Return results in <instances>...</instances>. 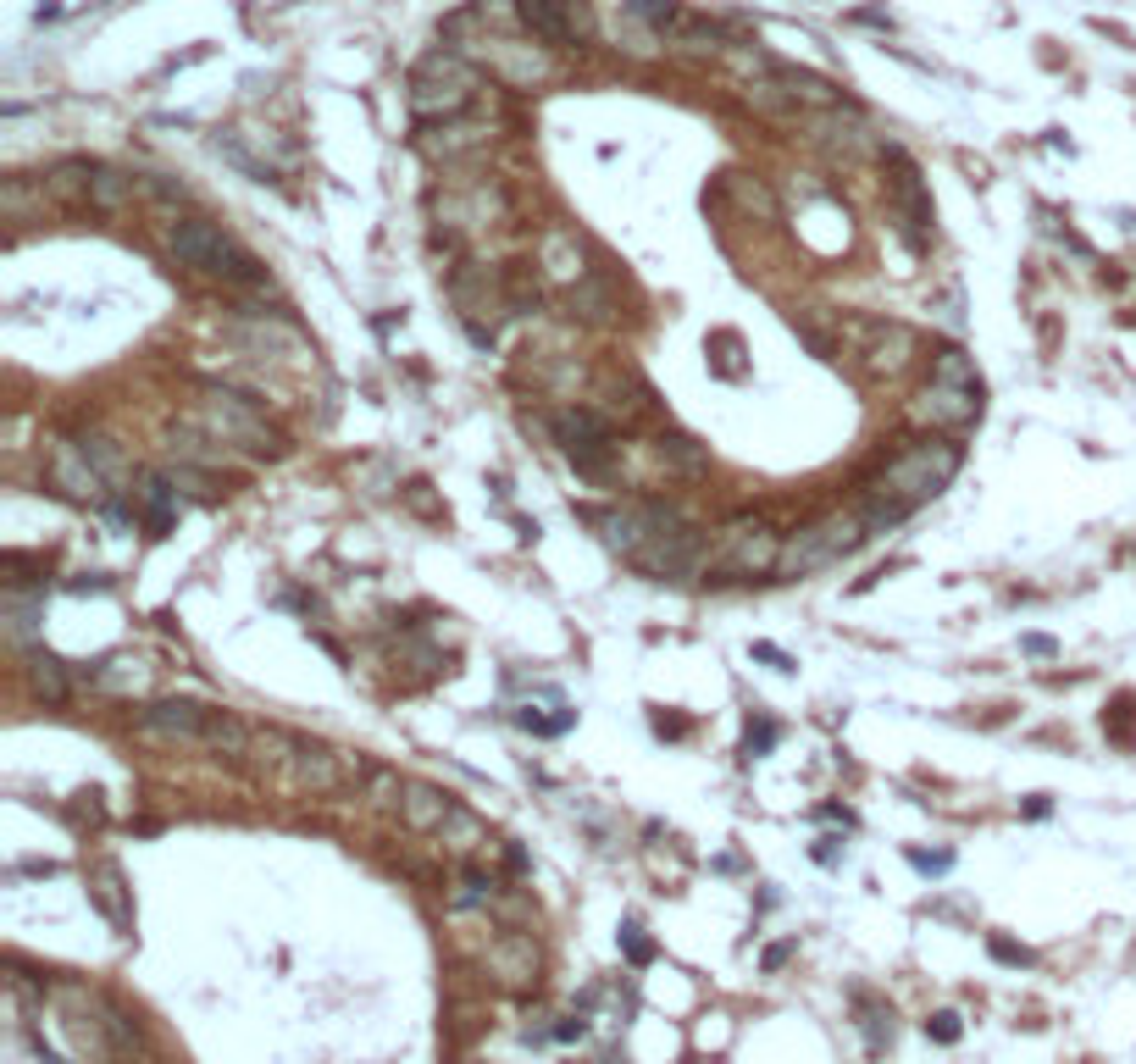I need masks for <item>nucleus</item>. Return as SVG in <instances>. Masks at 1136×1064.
Masks as SVG:
<instances>
[{"label": "nucleus", "instance_id": "21", "mask_svg": "<svg viewBox=\"0 0 1136 1064\" xmlns=\"http://www.w3.org/2000/svg\"><path fill=\"white\" fill-rule=\"evenodd\" d=\"M910 864L920 876H948L954 870V854H910Z\"/></svg>", "mask_w": 1136, "mask_h": 1064}, {"label": "nucleus", "instance_id": "9", "mask_svg": "<svg viewBox=\"0 0 1136 1064\" xmlns=\"http://www.w3.org/2000/svg\"><path fill=\"white\" fill-rule=\"evenodd\" d=\"M200 421L217 433L223 443H245V449H277V433L267 427V416L255 411V399L239 394V388H217L205 383L200 399Z\"/></svg>", "mask_w": 1136, "mask_h": 1064}, {"label": "nucleus", "instance_id": "12", "mask_svg": "<svg viewBox=\"0 0 1136 1064\" xmlns=\"http://www.w3.org/2000/svg\"><path fill=\"white\" fill-rule=\"evenodd\" d=\"M455 810H461V804H455L449 793L427 787V782H405V798H400L405 826H416V832H444Z\"/></svg>", "mask_w": 1136, "mask_h": 1064}, {"label": "nucleus", "instance_id": "19", "mask_svg": "<svg viewBox=\"0 0 1136 1064\" xmlns=\"http://www.w3.org/2000/svg\"><path fill=\"white\" fill-rule=\"evenodd\" d=\"M771 743H777V727H771V721H759V727H749V737H743V754H749V759H759V754L771 749Z\"/></svg>", "mask_w": 1136, "mask_h": 1064}, {"label": "nucleus", "instance_id": "20", "mask_svg": "<svg viewBox=\"0 0 1136 1064\" xmlns=\"http://www.w3.org/2000/svg\"><path fill=\"white\" fill-rule=\"evenodd\" d=\"M926 1037H937V1042H959V1015H954V1009L932 1015V1020H926Z\"/></svg>", "mask_w": 1136, "mask_h": 1064}, {"label": "nucleus", "instance_id": "16", "mask_svg": "<svg viewBox=\"0 0 1136 1064\" xmlns=\"http://www.w3.org/2000/svg\"><path fill=\"white\" fill-rule=\"evenodd\" d=\"M28 682H34V693H45L50 705L67 699V671H62V660L45 654V649H28Z\"/></svg>", "mask_w": 1136, "mask_h": 1064}, {"label": "nucleus", "instance_id": "18", "mask_svg": "<svg viewBox=\"0 0 1136 1064\" xmlns=\"http://www.w3.org/2000/svg\"><path fill=\"white\" fill-rule=\"evenodd\" d=\"M621 948H626V959H632V965H648V953H654V948L644 943V926H638V920H626V926H621Z\"/></svg>", "mask_w": 1136, "mask_h": 1064}, {"label": "nucleus", "instance_id": "4", "mask_svg": "<svg viewBox=\"0 0 1136 1064\" xmlns=\"http://www.w3.org/2000/svg\"><path fill=\"white\" fill-rule=\"evenodd\" d=\"M145 737H167V743H205V749H245V727L223 715V709L189 705V699H156L134 715Z\"/></svg>", "mask_w": 1136, "mask_h": 1064}, {"label": "nucleus", "instance_id": "5", "mask_svg": "<svg viewBox=\"0 0 1136 1064\" xmlns=\"http://www.w3.org/2000/svg\"><path fill=\"white\" fill-rule=\"evenodd\" d=\"M167 244H172V255H178L183 266H200V272L227 278V283H261V261H255L239 239H227L217 222L183 217L178 227L167 233Z\"/></svg>", "mask_w": 1136, "mask_h": 1064}, {"label": "nucleus", "instance_id": "14", "mask_svg": "<svg viewBox=\"0 0 1136 1064\" xmlns=\"http://www.w3.org/2000/svg\"><path fill=\"white\" fill-rule=\"evenodd\" d=\"M139 189H145V183L128 177V173H117V167H90V189H84V200H90L94 211H128Z\"/></svg>", "mask_w": 1136, "mask_h": 1064}, {"label": "nucleus", "instance_id": "22", "mask_svg": "<svg viewBox=\"0 0 1136 1064\" xmlns=\"http://www.w3.org/2000/svg\"><path fill=\"white\" fill-rule=\"evenodd\" d=\"M754 654H759V660H771V665H777V671H793V660H787V654H781L777 643H754Z\"/></svg>", "mask_w": 1136, "mask_h": 1064}, {"label": "nucleus", "instance_id": "1", "mask_svg": "<svg viewBox=\"0 0 1136 1064\" xmlns=\"http://www.w3.org/2000/svg\"><path fill=\"white\" fill-rule=\"evenodd\" d=\"M599 521V538L610 549L632 560L644 576H688L699 572V549H704V538L693 521H682V510L671 505H616V510H599L594 516Z\"/></svg>", "mask_w": 1136, "mask_h": 1064}, {"label": "nucleus", "instance_id": "3", "mask_svg": "<svg viewBox=\"0 0 1136 1064\" xmlns=\"http://www.w3.org/2000/svg\"><path fill=\"white\" fill-rule=\"evenodd\" d=\"M914 421H932V427H970L981 416V377L970 366V355L964 350H937L932 360V383H926V394L910 405Z\"/></svg>", "mask_w": 1136, "mask_h": 1064}, {"label": "nucleus", "instance_id": "13", "mask_svg": "<svg viewBox=\"0 0 1136 1064\" xmlns=\"http://www.w3.org/2000/svg\"><path fill=\"white\" fill-rule=\"evenodd\" d=\"M50 477L67 488L72 499H100V466L90 461L84 443H62L56 461H50Z\"/></svg>", "mask_w": 1136, "mask_h": 1064}, {"label": "nucleus", "instance_id": "24", "mask_svg": "<svg viewBox=\"0 0 1136 1064\" xmlns=\"http://www.w3.org/2000/svg\"><path fill=\"white\" fill-rule=\"evenodd\" d=\"M582 1031H588V1025H582V1020H566V1025H555V1037H560V1042H571V1037H582Z\"/></svg>", "mask_w": 1136, "mask_h": 1064}, {"label": "nucleus", "instance_id": "7", "mask_svg": "<svg viewBox=\"0 0 1136 1064\" xmlns=\"http://www.w3.org/2000/svg\"><path fill=\"white\" fill-rule=\"evenodd\" d=\"M477 94V66L455 50H433L410 72V111L416 117H461Z\"/></svg>", "mask_w": 1136, "mask_h": 1064}, {"label": "nucleus", "instance_id": "10", "mask_svg": "<svg viewBox=\"0 0 1136 1064\" xmlns=\"http://www.w3.org/2000/svg\"><path fill=\"white\" fill-rule=\"evenodd\" d=\"M781 566V538L765 521H732L721 532V549L710 554L715 576H759Z\"/></svg>", "mask_w": 1136, "mask_h": 1064}, {"label": "nucleus", "instance_id": "2", "mask_svg": "<svg viewBox=\"0 0 1136 1064\" xmlns=\"http://www.w3.org/2000/svg\"><path fill=\"white\" fill-rule=\"evenodd\" d=\"M954 471H959V449H954V443H942V439L910 443L904 455H892L887 471H882L876 488H870V499L859 505V510H865V521H870V532L898 527L910 510H920L926 499H937L942 488L954 483Z\"/></svg>", "mask_w": 1136, "mask_h": 1064}, {"label": "nucleus", "instance_id": "8", "mask_svg": "<svg viewBox=\"0 0 1136 1064\" xmlns=\"http://www.w3.org/2000/svg\"><path fill=\"white\" fill-rule=\"evenodd\" d=\"M549 433H555V443L566 449V461L577 466L582 477H604V471H610L616 433H610V421H604L599 411H588V405L555 411V416H549Z\"/></svg>", "mask_w": 1136, "mask_h": 1064}, {"label": "nucleus", "instance_id": "11", "mask_svg": "<svg viewBox=\"0 0 1136 1064\" xmlns=\"http://www.w3.org/2000/svg\"><path fill=\"white\" fill-rule=\"evenodd\" d=\"M515 17L543 44H577L588 34V12L577 0H515Z\"/></svg>", "mask_w": 1136, "mask_h": 1064}, {"label": "nucleus", "instance_id": "6", "mask_svg": "<svg viewBox=\"0 0 1136 1064\" xmlns=\"http://www.w3.org/2000/svg\"><path fill=\"white\" fill-rule=\"evenodd\" d=\"M865 538H870L865 510H837V516H826V521L793 532V538L781 544V566H777V572L781 576H809V572H821V566H837V560L854 554Z\"/></svg>", "mask_w": 1136, "mask_h": 1064}, {"label": "nucleus", "instance_id": "17", "mask_svg": "<svg viewBox=\"0 0 1136 1064\" xmlns=\"http://www.w3.org/2000/svg\"><path fill=\"white\" fill-rule=\"evenodd\" d=\"M94 882H100V887H94L100 909L112 915L117 926H128V904H122V876H117V864H100V870H94Z\"/></svg>", "mask_w": 1136, "mask_h": 1064}, {"label": "nucleus", "instance_id": "23", "mask_svg": "<svg viewBox=\"0 0 1136 1064\" xmlns=\"http://www.w3.org/2000/svg\"><path fill=\"white\" fill-rule=\"evenodd\" d=\"M992 953H998V959H1009V965H1031V953L1015 948V943H992Z\"/></svg>", "mask_w": 1136, "mask_h": 1064}, {"label": "nucleus", "instance_id": "15", "mask_svg": "<svg viewBox=\"0 0 1136 1064\" xmlns=\"http://www.w3.org/2000/svg\"><path fill=\"white\" fill-rule=\"evenodd\" d=\"M139 510H145V527L161 538V532L178 521V488L167 483V477H145L139 483Z\"/></svg>", "mask_w": 1136, "mask_h": 1064}]
</instances>
